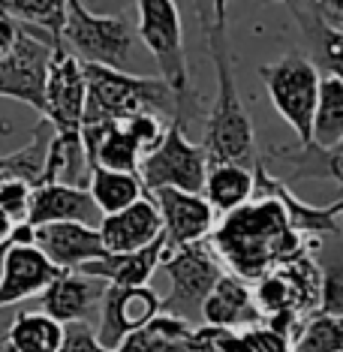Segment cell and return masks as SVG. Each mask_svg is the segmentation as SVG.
<instances>
[{
    "label": "cell",
    "instance_id": "cell-1",
    "mask_svg": "<svg viewBox=\"0 0 343 352\" xmlns=\"http://www.w3.org/2000/svg\"><path fill=\"white\" fill-rule=\"evenodd\" d=\"M208 247L226 274L244 283H256L268 271L310 250V244L289 226L283 208L268 196H253L238 211L226 214L217 229H211Z\"/></svg>",
    "mask_w": 343,
    "mask_h": 352
},
{
    "label": "cell",
    "instance_id": "cell-2",
    "mask_svg": "<svg viewBox=\"0 0 343 352\" xmlns=\"http://www.w3.org/2000/svg\"><path fill=\"white\" fill-rule=\"evenodd\" d=\"M208 52L214 60V76H217V97L208 111L202 151L208 154V163H232L253 169L256 139H253L250 115L235 85V63L226 34V3H211L208 10Z\"/></svg>",
    "mask_w": 343,
    "mask_h": 352
},
{
    "label": "cell",
    "instance_id": "cell-3",
    "mask_svg": "<svg viewBox=\"0 0 343 352\" xmlns=\"http://www.w3.org/2000/svg\"><path fill=\"white\" fill-rule=\"evenodd\" d=\"M85 118L82 121L124 124L126 118L154 111V115H178V97L159 78L126 76L106 67H85Z\"/></svg>",
    "mask_w": 343,
    "mask_h": 352
},
{
    "label": "cell",
    "instance_id": "cell-4",
    "mask_svg": "<svg viewBox=\"0 0 343 352\" xmlns=\"http://www.w3.org/2000/svg\"><path fill=\"white\" fill-rule=\"evenodd\" d=\"M60 43L85 67H106L124 73L133 52V30L121 15H97L78 0H67Z\"/></svg>",
    "mask_w": 343,
    "mask_h": 352
},
{
    "label": "cell",
    "instance_id": "cell-5",
    "mask_svg": "<svg viewBox=\"0 0 343 352\" xmlns=\"http://www.w3.org/2000/svg\"><path fill=\"white\" fill-rule=\"evenodd\" d=\"M135 10H139V36L148 45V52L154 54L159 67V82L178 97V115L175 118H184V106L190 97V69L178 6L169 0H139Z\"/></svg>",
    "mask_w": 343,
    "mask_h": 352
},
{
    "label": "cell",
    "instance_id": "cell-6",
    "mask_svg": "<svg viewBox=\"0 0 343 352\" xmlns=\"http://www.w3.org/2000/svg\"><path fill=\"white\" fill-rule=\"evenodd\" d=\"M259 76L268 87L271 106L292 126L301 148L310 145V124H313L316 97H319V67L307 54H283L280 60L259 67Z\"/></svg>",
    "mask_w": 343,
    "mask_h": 352
},
{
    "label": "cell",
    "instance_id": "cell-7",
    "mask_svg": "<svg viewBox=\"0 0 343 352\" xmlns=\"http://www.w3.org/2000/svg\"><path fill=\"white\" fill-rule=\"evenodd\" d=\"M205 172H208V154L202 145L187 139L184 118H175L172 126H166L159 145L139 163V181L145 193L154 190H181V193H202Z\"/></svg>",
    "mask_w": 343,
    "mask_h": 352
},
{
    "label": "cell",
    "instance_id": "cell-8",
    "mask_svg": "<svg viewBox=\"0 0 343 352\" xmlns=\"http://www.w3.org/2000/svg\"><path fill=\"white\" fill-rule=\"evenodd\" d=\"M319 280H322L319 265L307 250L289 262H283V265H277L274 271H268L256 283H250L253 304H256L262 322L277 316H289L305 322L310 314H316Z\"/></svg>",
    "mask_w": 343,
    "mask_h": 352
},
{
    "label": "cell",
    "instance_id": "cell-9",
    "mask_svg": "<svg viewBox=\"0 0 343 352\" xmlns=\"http://www.w3.org/2000/svg\"><path fill=\"white\" fill-rule=\"evenodd\" d=\"M159 268L172 280V295L163 298V314L196 328L202 301L208 298L214 283L223 277V265L211 253L208 238L199 244L181 247V250H169Z\"/></svg>",
    "mask_w": 343,
    "mask_h": 352
},
{
    "label": "cell",
    "instance_id": "cell-10",
    "mask_svg": "<svg viewBox=\"0 0 343 352\" xmlns=\"http://www.w3.org/2000/svg\"><path fill=\"white\" fill-rule=\"evenodd\" d=\"M163 314V298L159 292H154L151 286H106L100 298V310H97V343L102 349L115 352L121 346V340L126 334L139 331L142 325H148L154 316Z\"/></svg>",
    "mask_w": 343,
    "mask_h": 352
},
{
    "label": "cell",
    "instance_id": "cell-11",
    "mask_svg": "<svg viewBox=\"0 0 343 352\" xmlns=\"http://www.w3.org/2000/svg\"><path fill=\"white\" fill-rule=\"evenodd\" d=\"M49 63H52V45L21 30L12 54L0 60V97H12L43 115Z\"/></svg>",
    "mask_w": 343,
    "mask_h": 352
},
{
    "label": "cell",
    "instance_id": "cell-12",
    "mask_svg": "<svg viewBox=\"0 0 343 352\" xmlns=\"http://www.w3.org/2000/svg\"><path fill=\"white\" fill-rule=\"evenodd\" d=\"M85 73L67 49L52 52L49 76H45V109L43 121L54 126V133H78L85 118Z\"/></svg>",
    "mask_w": 343,
    "mask_h": 352
},
{
    "label": "cell",
    "instance_id": "cell-13",
    "mask_svg": "<svg viewBox=\"0 0 343 352\" xmlns=\"http://www.w3.org/2000/svg\"><path fill=\"white\" fill-rule=\"evenodd\" d=\"M253 196H268L283 208L289 226L307 241V235H340V211L343 202L334 199L331 205H305L283 181L271 178L262 163H253Z\"/></svg>",
    "mask_w": 343,
    "mask_h": 352
},
{
    "label": "cell",
    "instance_id": "cell-14",
    "mask_svg": "<svg viewBox=\"0 0 343 352\" xmlns=\"http://www.w3.org/2000/svg\"><path fill=\"white\" fill-rule=\"evenodd\" d=\"M151 199L157 205L159 223H163V238L169 250L199 244L211 235L217 217H214V211L202 196L181 193V190H154Z\"/></svg>",
    "mask_w": 343,
    "mask_h": 352
},
{
    "label": "cell",
    "instance_id": "cell-15",
    "mask_svg": "<svg viewBox=\"0 0 343 352\" xmlns=\"http://www.w3.org/2000/svg\"><path fill=\"white\" fill-rule=\"evenodd\" d=\"M34 247L58 271H78L87 262L102 259L106 247L93 226L82 223H52V226L34 229Z\"/></svg>",
    "mask_w": 343,
    "mask_h": 352
},
{
    "label": "cell",
    "instance_id": "cell-16",
    "mask_svg": "<svg viewBox=\"0 0 343 352\" xmlns=\"http://www.w3.org/2000/svg\"><path fill=\"white\" fill-rule=\"evenodd\" d=\"M63 274L36 247H6L0 265V307L39 298Z\"/></svg>",
    "mask_w": 343,
    "mask_h": 352
},
{
    "label": "cell",
    "instance_id": "cell-17",
    "mask_svg": "<svg viewBox=\"0 0 343 352\" xmlns=\"http://www.w3.org/2000/svg\"><path fill=\"white\" fill-rule=\"evenodd\" d=\"M97 235L102 247H106V253L111 256L135 253L142 247H148L151 241H157L163 235V223H159V214L151 193L145 199H139V202H133L130 208H124V211L102 217L97 226Z\"/></svg>",
    "mask_w": 343,
    "mask_h": 352
},
{
    "label": "cell",
    "instance_id": "cell-18",
    "mask_svg": "<svg viewBox=\"0 0 343 352\" xmlns=\"http://www.w3.org/2000/svg\"><path fill=\"white\" fill-rule=\"evenodd\" d=\"M102 214L85 187H67V184H39L30 196L27 226H52V223H82L97 229Z\"/></svg>",
    "mask_w": 343,
    "mask_h": 352
},
{
    "label": "cell",
    "instance_id": "cell-19",
    "mask_svg": "<svg viewBox=\"0 0 343 352\" xmlns=\"http://www.w3.org/2000/svg\"><path fill=\"white\" fill-rule=\"evenodd\" d=\"M102 292H106V283H100V280L76 274V271H63L49 289L39 295V304H43L39 314H45L60 325L91 322V316L100 310Z\"/></svg>",
    "mask_w": 343,
    "mask_h": 352
},
{
    "label": "cell",
    "instance_id": "cell-20",
    "mask_svg": "<svg viewBox=\"0 0 343 352\" xmlns=\"http://www.w3.org/2000/svg\"><path fill=\"white\" fill-rule=\"evenodd\" d=\"M199 319L208 328H223V331H247V328L262 325V316L253 304L250 283L238 280L223 271V277L214 283L208 298L202 301Z\"/></svg>",
    "mask_w": 343,
    "mask_h": 352
},
{
    "label": "cell",
    "instance_id": "cell-21",
    "mask_svg": "<svg viewBox=\"0 0 343 352\" xmlns=\"http://www.w3.org/2000/svg\"><path fill=\"white\" fill-rule=\"evenodd\" d=\"M166 253V238L159 235L157 241H151L148 247L135 253H124V256H102L97 262H87L76 271V274H85V277H93L106 286H124V289H133V286H148L154 271L163 265Z\"/></svg>",
    "mask_w": 343,
    "mask_h": 352
},
{
    "label": "cell",
    "instance_id": "cell-22",
    "mask_svg": "<svg viewBox=\"0 0 343 352\" xmlns=\"http://www.w3.org/2000/svg\"><path fill=\"white\" fill-rule=\"evenodd\" d=\"M199 196L208 202L214 217L217 214L226 217V214L238 211V208L253 199V169L232 166V163H208L202 193Z\"/></svg>",
    "mask_w": 343,
    "mask_h": 352
},
{
    "label": "cell",
    "instance_id": "cell-23",
    "mask_svg": "<svg viewBox=\"0 0 343 352\" xmlns=\"http://www.w3.org/2000/svg\"><path fill=\"white\" fill-rule=\"evenodd\" d=\"M310 145L319 151H340L343 145V78L319 76V97L313 124H310Z\"/></svg>",
    "mask_w": 343,
    "mask_h": 352
},
{
    "label": "cell",
    "instance_id": "cell-24",
    "mask_svg": "<svg viewBox=\"0 0 343 352\" xmlns=\"http://www.w3.org/2000/svg\"><path fill=\"white\" fill-rule=\"evenodd\" d=\"M87 175H91V169H87V157L78 133H54L49 139V148H45V166L39 175V184L85 187Z\"/></svg>",
    "mask_w": 343,
    "mask_h": 352
},
{
    "label": "cell",
    "instance_id": "cell-25",
    "mask_svg": "<svg viewBox=\"0 0 343 352\" xmlns=\"http://www.w3.org/2000/svg\"><path fill=\"white\" fill-rule=\"evenodd\" d=\"M60 340V322H54L45 314H19L0 340V352H58Z\"/></svg>",
    "mask_w": 343,
    "mask_h": 352
},
{
    "label": "cell",
    "instance_id": "cell-26",
    "mask_svg": "<svg viewBox=\"0 0 343 352\" xmlns=\"http://www.w3.org/2000/svg\"><path fill=\"white\" fill-rule=\"evenodd\" d=\"M85 190H87V196L93 199V205H97V211L102 217L124 211V208H130L133 202H139V199L148 196L135 175L106 172V169H93L87 175Z\"/></svg>",
    "mask_w": 343,
    "mask_h": 352
},
{
    "label": "cell",
    "instance_id": "cell-27",
    "mask_svg": "<svg viewBox=\"0 0 343 352\" xmlns=\"http://www.w3.org/2000/svg\"><path fill=\"white\" fill-rule=\"evenodd\" d=\"M190 331L193 328L187 322L159 314L148 325H142L139 331L126 334L115 352H187Z\"/></svg>",
    "mask_w": 343,
    "mask_h": 352
},
{
    "label": "cell",
    "instance_id": "cell-28",
    "mask_svg": "<svg viewBox=\"0 0 343 352\" xmlns=\"http://www.w3.org/2000/svg\"><path fill=\"white\" fill-rule=\"evenodd\" d=\"M292 352H343V319L310 314L295 331Z\"/></svg>",
    "mask_w": 343,
    "mask_h": 352
},
{
    "label": "cell",
    "instance_id": "cell-29",
    "mask_svg": "<svg viewBox=\"0 0 343 352\" xmlns=\"http://www.w3.org/2000/svg\"><path fill=\"white\" fill-rule=\"evenodd\" d=\"M45 130H49V124L43 121L34 130L30 145L0 157V175H15V178H25L36 187L39 175H43V166H45V148H49V135H45Z\"/></svg>",
    "mask_w": 343,
    "mask_h": 352
},
{
    "label": "cell",
    "instance_id": "cell-30",
    "mask_svg": "<svg viewBox=\"0 0 343 352\" xmlns=\"http://www.w3.org/2000/svg\"><path fill=\"white\" fill-rule=\"evenodd\" d=\"M280 160L292 163L295 178H334L343 181L340 175V151H319L313 145L298 148V154H283V151H274Z\"/></svg>",
    "mask_w": 343,
    "mask_h": 352
},
{
    "label": "cell",
    "instance_id": "cell-31",
    "mask_svg": "<svg viewBox=\"0 0 343 352\" xmlns=\"http://www.w3.org/2000/svg\"><path fill=\"white\" fill-rule=\"evenodd\" d=\"M30 196H34V184L30 181L15 178V175H0V211H3L15 226L27 223Z\"/></svg>",
    "mask_w": 343,
    "mask_h": 352
},
{
    "label": "cell",
    "instance_id": "cell-32",
    "mask_svg": "<svg viewBox=\"0 0 343 352\" xmlns=\"http://www.w3.org/2000/svg\"><path fill=\"white\" fill-rule=\"evenodd\" d=\"M319 304H316V314L322 316H334L343 319V271L340 262L334 259L329 265H319Z\"/></svg>",
    "mask_w": 343,
    "mask_h": 352
},
{
    "label": "cell",
    "instance_id": "cell-33",
    "mask_svg": "<svg viewBox=\"0 0 343 352\" xmlns=\"http://www.w3.org/2000/svg\"><path fill=\"white\" fill-rule=\"evenodd\" d=\"M121 130L130 135L133 145L142 151V157H145V154H151V151L159 145L166 126H163V121H159V115H154V111H142V115L126 118V121L121 124Z\"/></svg>",
    "mask_w": 343,
    "mask_h": 352
},
{
    "label": "cell",
    "instance_id": "cell-34",
    "mask_svg": "<svg viewBox=\"0 0 343 352\" xmlns=\"http://www.w3.org/2000/svg\"><path fill=\"white\" fill-rule=\"evenodd\" d=\"M58 352H109L97 343L91 322H69L63 325V340Z\"/></svg>",
    "mask_w": 343,
    "mask_h": 352
},
{
    "label": "cell",
    "instance_id": "cell-35",
    "mask_svg": "<svg viewBox=\"0 0 343 352\" xmlns=\"http://www.w3.org/2000/svg\"><path fill=\"white\" fill-rule=\"evenodd\" d=\"M19 36H21V28L15 25L12 19H6V15L0 12V60L12 54L15 43H19Z\"/></svg>",
    "mask_w": 343,
    "mask_h": 352
},
{
    "label": "cell",
    "instance_id": "cell-36",
    "mask_svg": "<svg viewBox=\"0 0 343 352\" xmlns=\"http://www.w3.org/2000/svg\"><path fill=\"white\" fill-rule=\"evenodd\" d=\"M12 229H15V223L6 217L3 211H0V250H6V247H10V241H12Z\"/></svg>",
    "mask_w": 343,
    "mask_h": 352
},
{
    "label": "cell",
    "instance_id": "cell-37",
    "mask_svg": "<svg viewBox=\"0 0 343 352\" xmlns=\"http://www.w3.org/2000/svg\"><path fill=\"white\" fill-rule=\"evenodd\" d=\"M3 253H6V250H0V265H3Z\"/></svg>",
    "mask_w": 343,
    "mask_h": 352
}]
</instances>
